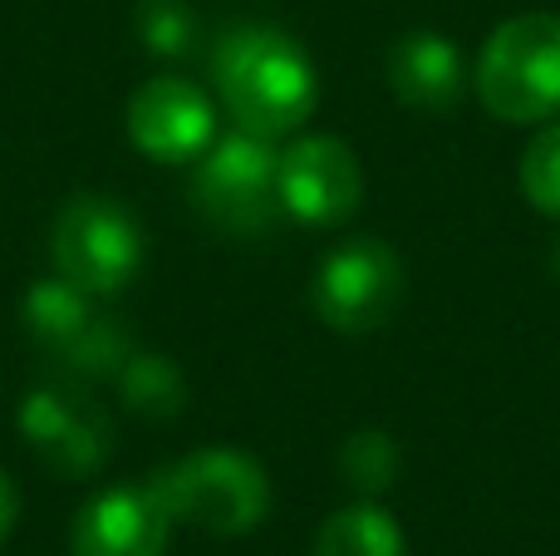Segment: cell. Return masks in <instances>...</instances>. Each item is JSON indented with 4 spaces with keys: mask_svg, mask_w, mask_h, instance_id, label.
Returning <instances> with one entry per match:
<instances>
[{
    "mask_svg": "<svg viewBox=\"0 0 560 556\" xmlns=\"http://www.w3.org/2000/svg\"><path fill=\"white\" fill-rule=\"evenodd\" d=\"M212 84L242 134L290 138L319 104L315 59L295 35L276 25H236L212 49Z\"/></svg>",
    "mask_w": 560,
    "mask_h": 556,
    "instance_id": "cell-1",
    "label": "cell"
},
{
    "mask_svg": "<svg viewBox=\"0 0 560 556\" xmlns=\"http://www.w3.org/2000/svg\"><path fill=\"white\" fill-rule=\"evenodd\" d=\"M173 528H197L207 537H246L271 512V478L242 449H197L148 478Z\"/></svg>",
    "mask_w": 560,
    "mask_h": 556,
    "instance_id": "cell-2",
    "label": "cell"
},
{
    "mask_svg": "<svg viewBox=\"0 0 560 556\" xmlns=\"http://www.w3.org/2000/svg\"><path fill=\"white\" fill-rule=\"evenodd\" d=\"M477 99L502 124H551L560 114V15L526 10L487 35Z\"/></svg>",
    "mask_w": 560,
    "mask_h": 556,
    "instance_id": "cell-3",
    "label": "cell"
},
{
    "mask_svg": "<svg viewBox=\"0 0 560 556\" xmlns=\"http://www.w3.org/2000/svg\"><path fill=\"white\" fill-rule=\"evenodd\" d=\"M49 262L69 286L98 296L124 291L143 266V227L118 197L74 193L49 227Z\"/></svg>",
    "mask_w": 560,
    "mask_h": 556,
    "instance_id": "cell-4",
    "label": "cell"
},
{
    "mask_svg": "<svg viewBox=\"0 0 560 556\" xmlns=\"http://www.w3.org/2000/svg\"><path fill=\"white\" fill-rule=\"evenodd\" d=\"M310 305L335 335H374L404 305V256L378 236H349L315 266Z\"/></svg>",
    "mask_w": 560,
    "mask_h": 556,
    "instance_id": "cell-5",
    "label": "cell"
},
{
    "mask_svg": "<svg viewBox=\"0 0 560 556\" xmlns=\"http://www.w3.org/2000/svg\"><path fill=\"white\" fill-rule=\"evenodd\" d=\"M276 148L271 138L256 134H232L212 138L192 173V197L197 212L217 222L222 232L256 236L280 217V187H276Z\"/></svg>",
    "mask_w": 560,
    "mask_h": 556,
    "instance_id": "cell-6",
    "label": "cell"
},
{
    "mask_svg": "<svg viewBox=\"0 0 560 556\" xmlns=\"http://www.w3.org/2000/svg\"><path fill=\"white\" fill-rule=\"evenodd\" d=\"M280 212L305 227H339L364 202V167L345 138L300 134L276 158Z\"/></svg>",
    "mask_w": 560,
    "mask_h": 556,
    "instance_id": "cell-7",
    "label": "cell"
},
{
    "mask_svg": "<svg viewBox=\"0 0 560 556\" xmlns=\"http://www.w3.org/2000/svg\"><path fill=\"white\" fill-rule=\"evenodd\" d=\"M124 128L133 138V148L153 163L183 167L212 148L217 138V108L207 99L202 84L183 74H153L128 94Z\"/></svg>",
    "mask_w": 560,
    "mask_h": 556,
    "instance_id": "cell-8",
    "label": "cell"
},
{
    "mask_svg": "<svg viewBox=\"0 0 560 556\" xmlns=\"http://www.w3.org/2000/svg\"><path fill=\"white\" fill-rule=\"evenodd\" d=\"M173 518L148 483L104 488L79 508L69 532V556H163Z\"/></svg>",
    "mask_w": 560,
    "mask_h": 556,
    "instance_id": "cell-9",
    "label": "cell"
},
{
    "mask_svg": "<svg viewBox=\"0 0 560 556\" xmlns=\"http://www.w3.org/2000/svg\"><path fill=\"white\" fill-rule=\"evenodd\" d=\"M20 429L59 478H89L108 459V419L69 390H35L20 409Z\"/></svg>",
    "mask_w": 560,
    "mask_h": 556,
    "instance_id": "cell-10",
    "label": "cell"
},
{
    "mask_svg": "<svg viewBox=\"0 0 560 556\" xmlns=\"http://www.w3.org/2000/svg\"><path fill=\"white\" fill-rule=\"evenodd\" d=\"M384 74H388V89H394L408 108H423V114L453 108L467 89L463 49L447 35H438V30H408V35H398L394 45H388Z\"/></svg>",
    "mask_w": 560,
    "mask_h": 556,
    "instance_id": "cell-11",
    "label": "cell"
},
{
    "mask_svg": "<svg viewBox=\"0 0 560 556\" xmlns=\"http://www.w3.org/2000/svg\"><path fill=\"white\" fill-rule=\"evenodd\" d=\"M98 321H104V315L94 311V296L69 286L65 276L35 281L25 296V331L35 335V345L55 350L65 364H69V355L89 340V331H94Z\"/></svg>",
    "mask_w": 560,
    "mask_h": 556,
    "instance_id": "cell-12",
    "label": "cell"
},
{
    "mask_svg": "<svg viewBox=\"0 0 560 556\" xmlns=\"http://www.w3.org/2000/svg\"><path fill=\"white\" fill-rule=\"evenodd\" d=\"M315 556H408V542L394 512L359 498L325 518V528L315 537Z\"/></svg>",
    "mask_w": 560,
    "mask_h": 556,
    "instance_id": "cell-13",
    "label": "cell"
},
{
    "mask_svg": "<svg viewBox=\"0 0 560 556\" xmlns=\"http://www.w3.org/2000/svg\"><path fill=\"white\" fill-rule=\"evenodd\" d=\"M118 390H124L128 409L148 414V419H173L187 399L183 374L163 355H128V364L118 370Z\"/></svg>",
    "mask_w": 560,
    "mask_h": 556,
    "instance_id": "cell-14",
    "label": "cell"
},
{
    "mask_svg": "<svg viewBox=\"0 0 560 556\" xmlns=\"http://www.w3.org/2000/svg\"><path fill=\"white\" fill-rule=\"evenodd\" d=\"M339 473L359 498H378L398 483V443L384 429H354L339 449Z\"/></svg>",
    "mask_w": 560,
    "mask_h": 556,
    "instance_id": "cell-15",
    "label": "cell"
},
{
    "mask_svg": "<svg viewBox=\"0 0 560 556\" xmlns=\"http://www.w3.org/2000/svg\"><path fill=\"white\" fill-rule=\"evenodd\" d=\"M516 183L541 217H560V118L526 143L522 163H516Z\"/></svg>",
    "mask_w": 560,
    "mask_h": 556,
    "instance_id": "cell-16",
    "label": "cell"
},
{
    "mask_svg": "<svg viewBox=\"0 0 560 556\" xmlns=\"http://www.w3.org/2000/svg\"><path fill=\"white\" fill-rule=\"evenodd\" d=\"M138 39L158 59H187L197 45V15L187 0H143L138 5Z\"/></svg>",
    "mask_w": 560,
    "mask_h": 556,
    "instance_id": "cell-17",
    "label": "cell"
},
{
    "mask_svg": "<svg viewBox=\"0 0 560 556\" xmlns=\"http://www.w3.org/2000/svg\"><path fill=\"white\" fill-rule=\"evenodd\" d=\"M15 522H20V493H15V483L0 473V547H5V537L15 532Z\"/></svg>",
    "mask_w": 560,
    "mask_h": 556,
    "instance_id": "cell-18",
    "label": "cell"
},
{
    "mask_svg": "<svg viewBox=\"0 0 560 556\" xmlns=\"http://www.w3.org/2000/svg\"><path fill=\"white\" fill-rule=\"evenodd\" d=\"M551 266H556V271H560V242H556V256H551Z\"/></svg>",
    "mask_w": 560,
    "mask_h": 556,
    "instance_id": "cell-19",
    "label": "cell"
}]
</instances>
